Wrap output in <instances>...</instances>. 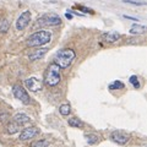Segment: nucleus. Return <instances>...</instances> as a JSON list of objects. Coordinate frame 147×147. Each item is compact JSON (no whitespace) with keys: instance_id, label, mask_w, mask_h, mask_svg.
Instances as JSON below:
<instances>
[{"instance_id":"obj_1","label":"nucleus","mask_w":147,"mask_h":147,"mask_svg":"<svg viewBox=\"0 0 147 147\" xmlns=\"http://www.w3.org/2000/svg\"><path fill=\"white\" fill-rule=\"evenodd\" d=\"M75 57H76V54L72 49H70V48L61 49L57 53V55H55L54 64H57L60 69H66L71 65V63L74 61Z\"/></svg>"},{"instance_id":"obj_2","label":"nucleus","mask_w":147,"mask_h":147,"mask_svg":"<svg viewBox=\"0 0 147 147\" xmlns=\"http://www.w3.org/2000/svg\"><path fill=\"white\" fill-rule=\"evenodd\" d=\"M52 39V33L49 31H38L31 34L27 39V45L28 47H40L50 42Z\"/></svg>"},{"instance_id":"obj_3","label":"nucleus","mask_w":147,"mask_h":147,"mask_svg":"<svg viewBox=\"0 0 147 147\" xmlns=\"http://www.w3.org/2000/svg\"><path fill=\"white\" fill-rule=\"evenodd\" d=\"M61 80V74H60V67L57 64H49V66L45 72V77H44V84L47 86L54 87L57 86Z\"/></svg>"},{"instance_id":"obj_4","label":"nucleus","mask_w":147,"mask_h":147,"mask_svg":"<svg viewBox=\"0 0 147 147\" xmlns=\"http://www.w3.org/2000/svg\"><path fill=\"white\" fill-rule=\"evenodd\" d=\"M12 93L17 99H20L24 104H28L31 102V98H30L28 93H27V91L20 85H15L12 87Z\"/></svg>"},{"instance_id":"obj_5","label":"nucleus","mask_w":147,"mask_h":147,"mask_svg":"<svg viewBox=\"0 0 147 147\" xmlns=\"http://www.w3.org/2000/svg\"><path fill=\"white\" fill-rule=\"evenodd\" d=\"M30 21H31V12L28 10H26V11H24L21 13L20 17L17 18V21H16V30L17 31L25 30L26 27L28 26Z\"/></svg>"},{"instance_id":"obj_6","label":"nucleus","mask_w":147,"mask_h":147,"mask_svg":"<svg viewBox=\"0 0 147 147\" xmlns=\"http://www.w3.org/2000/svg\"><path fill=\"white\" fill-rule=\"evenodd\" d=\"M38 21H43V22H40V24L47 25V26H58V25H60L61 18L58 15H55V13H47V15H44L43 17L38 18Z\"/></svg>"},{"instance_id":"obj_7","label":"nucleus","mask_w":147,"mask_h":147,"mask_svg":"<svg viewBox=\"0 0 147 147\" xmlns=\"http://www.w3.org/2000/svg\"><path fill=\"white\" fill-rule=\"evenodd\" d=\"M40 132V130L36 126H30V127H26L21 131L20 134V140L21 141H26V140H30V139H33L34 136H37Z\"/></svg>"},{"instance_id":"obj_8","label":"nucleus","mask_w":147,"mask_h":147,"mask_svg":"<svg viewBox=\"0 0 147 147\" xmlns=\"http://www.w3.org/2000/svg\"><path fill=\"white\" fill-rule=\"evenodd\" d=\"M25 86L27 87V90H30L31 92H37L40 91L43 87L42 81L38 80L37 77H30V79L25 80Z\"/></svg>"},{"instance_id":"obj_9","label":"nucleus","mask_w":147,"mask_h":147,"mask_svg":"<svg viewBox=\"0 0 147 147\" xmlns=\"http://www.w3.org/2000/svg\"><path fill=\"white\" fill-rule=\"evenodd\" d=\"M110 139L118 145H125L129 141V136L121 131H114V132H112V135H110Z\"/></svg>"},{"instance_id":"obj_10","label":"nucleus","mask_w":147,"mask_h":147,"mask_svg":"<svg viewBox=\"0 0 147 147\" xmlns=\"http://www.w3.org/2000/svg\"><path fill=\"white\" fill-rule=\"evenodd\" d=\"M120 38H121V34L118 33L115 31L107 32V33L102 34V40H104L105 43H115L117 40H119Z\"/></svg>"},{"instance_id":"obj_11","label":"nucleus","mask_w":147,"mask_h":147,"mask_svg":"<svg viewBox=\"0 0 147 147\" xmlns=\"http://www.w3.org/2000/svg\"><path fill=\"white\" fill-rule=\"evenodd\" d=\"M13 121H15L17 125L22 126V125H26V124L31 123V119H30L28 115H26V114H24V113H18L13 117Z\"/></svg>"},{"instance_id":"obj_12","label":"nucleus","mask_w":147,"mask_h":147,"mask_svg":"<svg viewBox=\"0 0 147 147\" xmlns=\"http://www.w3.org/2000/svg\"><path fill=\"white\" fill-rule=\"evenodd\" d=\"M47 52H48V49H47V48L37 49V50H34L33 53H31V54L28 55V58H30V60H38V59L43 58L44 55L47 54Z\"/></svg>"},{"instance_id":"obj_13","label":"nucleus","mask_w":147,"mask_h":147,"mask_svg":"<svg viewBox=\"0 0 147 147\" xmlns=\"http://www.w3.org/2000/svg\"><path fill=\"white\" fill-rule=\"evenodd\" d=\"M146 26H142V25H132L131 28H130V33L131 34H144L146 32Z\"/></svg>"},{"instance_id":"obj_14","label":"nucleus","mask_w":147,"mask_h":147,"mask_svg":"<svg viewBox=\"0 0 147 147\" xmlns=\"http://www.w3.org/2000/svg\"><path fill=\"white\" fill-rule=\"evenodd\" d=\"M6 131L9 132L10 135H12V134H16V132L18 131V125L15 123V121H10L6 125Z\"/></svg>"},{"instance_id":"obj_15","label":"nucleus","mask_w":147,"mask_h":147,"mask_svg":"<svg viewBox=\"0 0 147 147\" xmlns=\"http://www.w3.org/2000/svg\"><path fill=\"white\" fill-rule=\"evenodd\" d=\"M69 125L70 126H74V127H82L84 126V123H82L80 119H77V118H71V119H69Z\"/></svg>"},{"instance_id":"obj_16","label":"nucleus","mask_w":147,"mask_h":147,"mask_svg":"<svg viewBox=\"0 0 147 147\" xmlns=\"http://www.w3.org/2000/svg\"><path fill=\"white\" fill-rule=\"evenodd\" d=\"M59 112H60L61 115H69L71 112V107H70V104H61L60 105V108H59Z\"/></svg>"},{"instance_id":"obj_17","label":"nucleus","mask_w":147,"mask_h":147,"mask_svg":"<svg viewBox=\"0 0 147 147\" xmlns=\"http://www.w3.org/2000/svg\"><path fill=\"white\" fill-rule=\"evenodd\" d=\"M108 88L109 90H121V88H124V84L121 81H114V82H112V84H110L109 86H108Z\"/></svg>"},{"instance_id":"obj_18","label":"nucleus","mask_w":147,"mask_h":147,"mask_svg":"<svg viewBox=\"0 0 147 147\" xmlns=\"http://www.w3.org/2000/svg\"><path fill=\"white\" fill-rule=\"evenodd\" d=\"M48 146H49L48 140H38V141H34L33 144H31L30 147H48Z\"/></svg>"},{"instance_id":"obj_19","label":"nucleus","mask_w":147,"mask_h":147,"mask_svg":"<svg viewBox=\"0 0 147 147\" xmlns=\"http://www.w3.org/2000/svg\"><path fill=\"white\" fill-rule=\"evenodd\" d=\"M9 27H10V22H9L6 18H3L0 21V32H7Z\"/></svg>"},{"instance_id":"obj_20","label":"nucleus","mask_w":147,"mask_h":147,"mask_svg":"<svg viewBox=\"0 0 147 147\" xmlns=\"http://www.w3.org/2000/svg\"><path fill=\"white\" fill-rule=\"evenodd\" d=\"M86 140L88 141L90 145H93V144H96V142L98 141V137L96 135H93V134H87L86 135Z\"/></svg>"},{"instance_id":"obj_21","label":"nucleus","mask_w":147,"mask_h":147,"mask_svg":"<svg viewBox=\"0 0 147 147\" xmlns=\"http://www.w3.org/2000/svg\"><path fill=\"white\" fill-rule=\"evenodd\" d=\"M129 81H130V84L135 87V88H139L140 87V82H139V79H137V76H131L130 79H129Z\"/></svg>"},{"instance_id":"obj_22","label":"nucleus","mask_w":147,"mask_h":147,"mask_svg":"<svg viewBox=\"0 0 147 147\" xmlns=\"http://www.w3.org/2000/svg\"><path fill=\"white\" fill-rule=\"evenodd\" d=\"M124 3H127V4H134V5H141V6L146 5V3H145V1H136V0H124Z\"/></svg>"},{"instance_id":"obj_23","label":"nucleus","mask_w":147,"mask_h":147,"mask_svg":"<svg viewBox=\"0 0 147 147\" xmlns=\"http://www.w3.org/2000/svg\"><path fill=\"white\" fill-rule=\"evenodd\" d=\"M79 9H81L84 12H91V13H93V11H92L91 9H87V7H84V6H79Z\"/></svg>"},{"instance_id":"obj_24","label":"nucleus","mask_w":147,"mask_h":147,"mask_svg":"<svg viewBox=\"0 0 147 147\" xmlns=\"http://www.w3.org/2000/svg\"><path fill=\"white\" fill-rule=\"evenodd\" d=\"M124 17H125V18H127V20H132V21H137V18H135V17H131V16H127V15H124Z\"/></svg>"},{"instance_id":"obj_25","label":"nucleus","mask_w":147,"mask_h":147,"mask_svg":"<svg viewBox=\"0 0 147 147\" xmlns=\"http://www.w3.org/2000/svg\"><path fill=\"white\" fill-rule=\"evenodd\" d=\"M65 16H66V18H69V20H71V18H72V15H71L70 12H66V13H65Z\"/></svg>"}]
</instances>
